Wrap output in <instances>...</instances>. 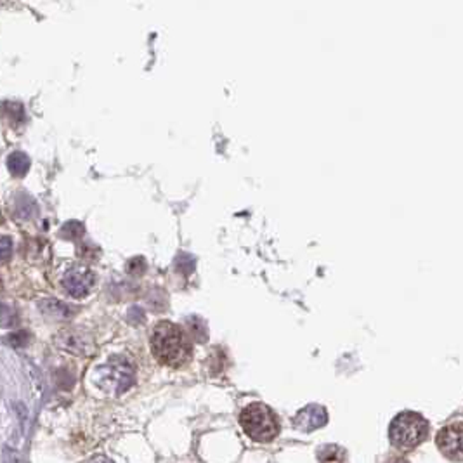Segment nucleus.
I'll list each match as a JSON object with an SVG mask.
<instances>
[{
    "instance_id": "f257e3e1",
    "label": "nucleus",
    "mask_w": 463,
    "mask_h": 463,
    "mask_svg": "<svg viewBox=\"0 0 463 463\" xmlns=\"http://www.w3.org/2000/svg\"><path fill=\"white\" fill-rule=\"evenodd\" d=\"M151 351L162 365L179 368L190 361L191 342L181 326L162 321L153 330Z\"/></svg>"
},
{
    "instance_id": "f03ea898",
    "label": "nucleus",
    "mask_w": 463,
    "mask_h": 463,
    "mask_svg": "<svg viewBox=\"0 0 463 463\" xmlns=\"http://www.w3.org/2000/svg\"><path fill=\"white\" fill-rule=\"evenodd\" d=\"M389 436L390 443L397 450H415L429 437V423L420 413L402 411L390 423Z\"/></svg>"
},
{
    "instance_id": "7ed1b4c3",
    "label": "nucleus",
    "mask_w": 463,
    "mask_h": 463,
    "mask_svg": "<svg viewBox=\"0 0 463 463\" xmlns=\"http://www.w3.org/2000/svg\"><path fill=\"white\" fill-rule=\"evenodd\" d=\"M240 423L245 434L259 443H269L280 434V422H278L276 413L262 402L248 404L241 411Z\"/></svg>"
},
{
    "instance_id": "20e7f679",
    "label": "nucleus",
    "mask_w": 463,
    "mask_h": 463,
    "mask_svg": "<svg viewBox=\"0 0 463 463\" xmlns=\"http://www.w3.org/2000/svg\"><path fill=\"white\" fill-rule=\"evenodd\" d=\"M96 384L106 394L120 396L134 384V366L126 358L109 359L108 365L96 370Z\"/></svg>"
},
{
    "instance_id": "39448f33",
    "label": "nucleus",
    "mask_w": 463,
    "mask_h": 463,
    "mask_svg": "<svg viewBox=\"0 0 463 463\" xmlns=\"http://www.w3.org/2000/svg\"><path fill=\"white\" fill-rule=\"evenodd\" d=\"M436 444L450 462H463V422L444 425L437 432Z\"/></svg>"
},
{
    "instance_id": "423d86ee",
    "label": "nucleus",
    "mask_w": 463,
    "mask_h": 463,
    "mask_svg": "<svg viewBox=\"0 0 463 463\" xmlns=\"http://www.w3.org/2000/svg\"><path fill=\"white\" fill-rule=\"evenodd\" d=\"M94 273L84 266H73L68 269L63 276V287L71 297L82 298L92 290L94 287Z\"/></svg>"
},
{
    "instance_id": "0eeeda50",
    "label": "nucleus",
    "mask_w": 463,
    "mask_h": 463,
    "mask_svg": "<svg viewBox=\"0 0 463 463\" xmlns=\"http://www.w3.org/2000/svg\"><path fill=\"white\" fill-rule=\"evenodd\" d=\"M326 422H328V413L319 404L305 406L294 418L295 429L302 430V432H312L316 429H321L323 425H326Z\"/></svg>"
},
{
    "instance_id": "6e6552de",
    "label": "nucleus",
    "mask_w": 463,
    "mask_h": 463,
    "mask_svg": "<svg viewBox=\"0 0 463 463\" xmlns=\"http://www.w3.org/2000/svg\"><path fill=\"white\" fill-rule=\"evenodd\" d=\"M56 344L63 351L71 352V354L77 356H89L94 351V345H92L91 338L85 337L84 333L77 330H63L56 335Z\"/></svg>"
},
{
    "instance_id": "1a4fd4ad",
    "label": "nucleus",
    "mask_w": 463,
    "mask_h": 463,
    "mask_svg": "<svg viewBox=\"0 0 463 463\" xmlns=\"http://www.w3.org/2000/svg\"><path fill=\"white\" fill-rule=\"evenodd\" d=\"M0 119L10 127H21L24 120H26V116H24V108L20 103L6 101L0 105Z\"/></svg>"
},
{
    "instance_id": "9d476101",
    "label": "nucleus",
    "mask_w": 463,
    "mask_h": 463,
    "mask_svg": "<svg viewBox=\"0 0 463 463\" xmlns=\"http://www.w3.org/2000/svg\"><path fill=\"white\" fill-rule=\"evenodd\" d=\"M38 308H40V311L44 312V314L51 316V318L54 319H70L71 316L75 314L70 305L61 301H56V298H44V301L38 304Z\"/></svg>"
},
{
    "instance_id": "9b49d317",
    "label": "nucleus",
    "mask_w": 463,
    "mask_h": 463,
    "mask_svg": "<svg viewBox=\"0 0 463 463\" xmlns=\"http://www.w3.org/2000/svg\"><path fill=\"white\" fill-rule=\"evenodd\" d=\"M7 169L14 177H24L30 170V158L23 151L10 153L7 158Z\"/></svg>"
},
{
    "instance_id": "f8f14e48",
    "label": "nucleus",
    "mask_w": 463,
    "mask_h": 463,
    "mask_svg": "<svg viewBox=\"0 0 463 463\" xmlns=\"http://www.w3.org/2000/svg\"><path fill=\"white\" fill-rule=\"evenodd\" d=\"M35 212H37V203L33 202V198L21 193V197H17L16 202H14V215L21 220H26L31 219Z\"/></svg>"
},
{
    "instance_id": "ddd939ff",
    "label": "nucleus",
    "mask_w": 463,
    "mask_h": 463,
    "mask_svg": "<svg viewBox=\"0 0 463 463\" xmlns=\"http://www.w3.org/2000/svg\"><path fill=\"white\" fill-rule=\"evenodd\" d=\"M318 462L319 463H347V453H345L344 448L335 446V444H328V446L319 448Z\"/></svg>"
},
{
    "instance_id": "4468645a",
    "label": "nucleus",
    "mask_w": 463,
    "mask_h": 463,
    "mask_svg": "<svg viewBox=\"0 0 463 463\" xmlns=\"http://www.w3.org/2000/svg\"><path fill=\"white\" fill-rule=\"evenodd\" d=\"M188 328H190L191 335H193L195 340H197V342H205L206 340V326H205V323H203L199 318H195V316L188 318Z\"/></svg>"
},
{
    "instance_id": "2eb2a0df",
    "label": "nucleus",
    "mask_w": 463,
    "mask_h": 463,
    "mask_svg": "<svg viewBox=\"0 0 463 463\" xmlns=\"http://www.w3.org/2000/svg\"><path fill=\"white\" fill-rule=\"evenodd\" d=\"M85 229L84 226H82L80 222H77V220H71V222L65 224V227H63L61 234L68 240H80L82 236H84Z\"/></svg>"
},
{
    "instance_id": "dca6fc26",
    "label": "nucleus",
    "mask_w": 463,
    "mask_h": 463,
    "mask_svg": "<svg viewBox=\"0 0 463 463\" xmlns=\"http://www.w3.org/2000/svg\"><path fill=\"white\" fill-rule=\"evenodd\" d=\"M0 323H2L3 326H14L17 323L16 312H14L9 305L0 304Z\"/></svg>"
},
{
    "instance_id": "f3484780",
    "label": "nucleus",
    "mask_w": 463,
    "mask_h": 463,
    "mask_svg": "<svg viewBox=\"0 0 463 463\" xmlns=\"http://www.w3.org/2000/svg\"><path fill=\"white\" fill-rule=\"evenodd\" d=\"M146 271V261L142 257H134L127 262V273L132 276H141Z\"/></svg>"
},
{
    "instance_id": "a211bd4d",
    "label": "nucleus",
    "mask_w": 463,
    "mask_h": 463,
    "mask_svg": "<svg viewBox=\"0 0 463 463\" xmlns=\"http://www.w3.org/2000/svg\"><path fill=\"white\" fill-rule=\"evenodd\" d=\"M28 340H30V335L23 330L16 331V333H10L9 337H7V342H9L13 347H24V345L28 344Z\"/></svg>"
},
{
    "instance_id": "6ab92c4d",
    "label": "nucleus",
    "mask_w": 463,
    "mask_h": 463,
    "mask_svg": "<svg viewBox=\"0 0 463 463\" xmlns=\"http://www.w3.org/2000/svg\"><path fill=\"white\" fill-rule=\"evenodd\" d=\"M13 254V241L9 236H0V262L7 261Z\"/></svg>"
},
{
    "instance_id": "aec40b11",
    "label": "nucleus",
    "mask_w": 463,
    "mask_h": 463,
    "mask_svg": "<svg viewBox=\"0 0 463 463\" xmlns=\"http://www.w3.org/2000/svg\"><path fill=\"white\" fill-rule=\"evenodd\" d=\"M3 463H21L20 455L14 450H10V448H6L3 450Z\"/></svg>"
},
{
    "instance_id": "412c9836",
    "label": "nucleus",
    "mask_w": 463,
    "mask_h": 463,
    "mask_svg": "<svg viewBox=\"0 0 463 463\" xmlns=\"http://www.w3.org/2000/svg\"><path fill=\"white\" fill-rule=\"evenodd\" d=\"M92 463H113V462L108 460V458H105V457H98Z\"/></svg>"
},
{
    "instance_id": "4be33fe9",
    "label": "nucleus",
    "mask_w": 463,
    "mask_h": 463,
    "mask_svg": "<svg viewBox=\"0 0 463 463\" xmlns=\"http://www.w3.org/2000/svg\"><path fill=\"white\" fill-rule=\"evenodd\" d=\"M389 463H408V462L401 460V458H399V460H393V462H389Z\"/></svg>"
}]
</instances>
